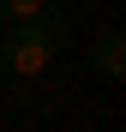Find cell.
<instances>
[{
  "mask_svg": "<svg viewBox=\"0 0 126 132\" xmlns=\"http://www.w3.org/2000/svg\"><path fill=\"white\" fill-rule=\"evenodd\" d=\"M60 54V24L54 18H36V24H18L0 36V60H6L12 78H42Z\"/></svg>",
  "mask_w": 126,
  "mask_h": 132,
  "instance_id": "obj_1",
  "label": "cell"
},
{
  "mask_svg": "<svg viewBox=\"0 0 126 132\" xmlns=\"http://www.w3.org/2000/svg\"><path fill=\"white\" fill-rule=\"evenodd\" d=\"M96 72L102 78H126V36L120 30H102L96 36Z\"/></svg>",
  "mask_w": 126,
  "mask_h": 132,
  "instance_id": "obj_2",
  "label": "cell"
},
{
  "mask_svg": "<svg viewBox=\"0 0 126 132\" xmlns=\"http://www.w3.org/2000/svg\"><path fill=\"white\" fill-rule=\"evenodd\" d=\"M0 18L18 30V24H36V18H48V6H42V0H0Z\"/></svg>",
  "mask_w": 126,
  "mask_h": 132,
  "instance_id": "obj_3",
  "label": "cell"
}]
</instances>
